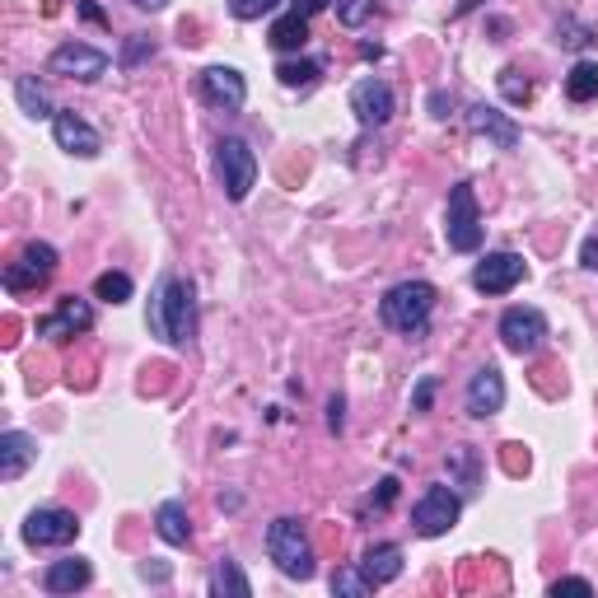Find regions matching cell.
<instances>
[{
	"label": "cell",
	"instance_id": "obj_1",
	"mask_svg": "<svg viewBox=\"0 0 598 598\" xmlns=\"http://www.w3.org/2000/svg\"><path fill=\"white\" fill-rule=\"evenodd\" d=\"M154 337H164L169 346H187L196 332V300H192V281L183 276H160L150 295V314H145Z\"/></svg>",
	"mask_w": 598,
	"mask_h": 598
},
{
	"label": "cell",
	"instance_id": "obj_2",
	"mask_svg": "<svg viewBox=\"0 0 598 598\" xmlns=\"http://www.w3.org/2000/svg\"><path fill=\"white\" fill-rule=\"evenodd\" d=\"M430 314H435V285H426V281L393 285L379 304V318L393 332H403V337H420V332L430 327Z\"/></svg>",
	"mask_w": 598,
	"mask_h": 598
},
{
	"label": "cell",
	"instance_id": "obj_3",
	"mask_svg": "<svg viewBox=\"0 0 598 598\" xmlns=\"http://www.w3.org/2000/svg\"><path fill=\"white\" fill-rule=\"evenodd\" d=\"M267 557L276 561L281 575H291V580H308V575H314V543H308L304 524L295 515H281L267 528Z\"/></svg>",
	"mask_w": 598,
	"mask_h": 598
},
{
	"label": "cell",
	"instance_id": "obj_4",
	"mask_svg": "<svg viewBox=\"0 0 598 598\" xmlns=\"http://www.w3.org/2000/svg\"><path fill=\"white\" fill-rule=\"evenodd\" d=\"M445 239H449L454 253H477V249H482V215H477V192H473V183H458V187L449 192Z\"/></svg>",
	"mask_w": 598,
	"mask_h": 598
},
{
	"label": "cell",
	"instance_id": "obj_5",
	"mask_svg": "<svg viewBox=\"0 0 598 598\" xmlns=\"http://www.w3.org/2000/svg\"><path fill=\"white\" fill-rule=\"evenodd\" d=\"M215 169H220V183H225L230 202H249V192L257 183V154L249 150V141L225 136L215 145Z\"/></svg>",
	"mask_w": 598,
	"mask_h": 598
},
{
	"label": "cell",
	"instance_id": "obj_6",
	"mask_svg": "<svg viewBox=\"0 0 598 598\" xmlns=\"http://www.w3.org/2000/svg\"><path fill=\"white\" fill-rule=\"evenodd\" d=\"M57 272V249L52 243H29L10 267H6V291L10 295H29V291H42Z\"/></svg>",
	"mask_w": 598,
	"mask_h": 598
},
{
	"label": "cell",
	"instance_id": "obj_7",
	"mask_svg": "<svg viewBox=\"0 0 598 598\" xmlns=\"http://www.w3.org/2000/svg\"><path fill=\"white\" fill-rule=\"evenodd\" d=\"M458 515H463L458 491H449V486H426V496H420L416 509H412V524H416L420 538H439L458 524Z\"/></svg>",
	"mask_w": 598,
	"mask_h": 598
},
{
	"label": "cell",
	"instance_id": "obj_8",
	"mask_svg": "<svg viewBox=\"0 0 598 598\" xmlns=\"http://www.w3.org/2000/svg\"><path fill=\"white\" fill-rule=\"evenodd\" d=\"M500 342H505V351H515V356H534V351L547 342L543 308H528V304L505 308L500 314Z\"/></svg>",
	"mask_w": 598,
	"mask_h": 598
},
{
	"label": "cell",
	"instance_id": "obj_9",
	"mask_svg": "<svg viewBox=\"0 0 598 598\" xmlns=\"http://www.w3.org/2000/svg\"><path fill=\"white\" fill-rule=\"evenodd\" d=\"M75 538H80V519L61 505H42L24 519V543L29 547H65Z\"/></svg>",
	"mask_w": 598,
	"mask_h": 598
},
{
	"label": "cell",
	"instance_id": "obj_10",
	"mask_svg": "<svg viewBox=\"0 0 598 598\" xmlns=\"http://www.w3.org/2000/svg\"><path fill=\"white\" fill-rule=\"evenodd\" d=\"M351 113H356L361 126H384L397 113V99H393V84L379 75H365L351 84Z\"/></svg>",
	"mask_w": 598,
	"mask_h": 598
},
{
	"label": "cell",
	"instance_id": "obj_11",
	"mask_svg": "<svg viewBox=\"0 0 598 598\" xmlns=\"http://www.w3.org/2000/svg\"><path fill=\"white\" fill-rule=\"evenodd\" d=\"M48 71L52 75H65V80H99V75H108V52H99V48H90V42H61V48L52 52V61H48Z\"/></svg>",
	"mask_w": 598,
	"mask_h": 598
},
{
	"label": "cell",
	"instance_id": "obj_12",
	"mask_svg": "<svg viewBox=\"0 0 598 598\" xmlns=\"http://www.w3.org/2000/svg\"><path fill=\"white\" fill-rule=\"evenodd\" d=\"M524 276H528V267H524L519 253H486L473 272V285L482 295H509Z\"/></svg>",
	"mask_w": 598,
	"mask_h": 598
},
{
	"label": "cell",
	"instance_id": "obj_13",
	"mask_svg": "<svg viewBox=\"0 0 598 598\" xmlns=\"http://www.w3.org/2000/svg\"><path fill=\"white\" fill-rule=\"evenodd\" d=\"M94 327V308L75 300V295H65L57 300V314L48 318H38V337H48V342H65V337H75V332H90Z\"/></svg>",
	"mask_w": 598,
	"mask_h": 598
},
{
	"label": "cell",
	"instance_id": "obj_14",
	"mask_svg": "<svg viewBox=\"0 0 598 598\" xmlns=\"http://www.w3.org/2000/svg\"><path fill=\"white\" fill-rule=\"evenodd\" d=\"M52 136H57V145L61 150H71V154H80V160H94V154L103 150V136L99 131L84 122L80 113H71V108H57V118H52Z\"/></svg>",
	"mask_w": 598,
	"mask_h": 598
},
{
	"label": "cell",
	"instance_id": "obj_15",
	"mask_svg": "<svg viewBox=\"0 0 598 598\" xmlns=\"http://www.w3.org/2000/svg\"><path fill=\"white\" fill-rule=\"evenodd\" d=\"M202 99L220 113H239L243 99H249V84L234 65H211V71H202Z\"/></svg>",
	"mask_w": 598,
	"mask_h": 598
},
{
	"label": "cell",
	"instance_id": "obj_16",
	"mask_svg": "<svg viewBox=\"0 0 598 598\" xmlns=\"http://www.w3.org/2000/svg\"><path fill=\"white\" fill-rule=\"evenodd\" d=\"M463 403H468V416L486 420V416H496L505 407V374L496 365H482L473 379H468V393H463Z\"/></svg>",
	"mask_w": 598,
	"mask_h": 598
},
{
	"label": "cell",
	"instance_id": "obj_17",
	"mask_svg": "<svg viewBox=\"0 0 598 598\" xmlns=\"http://www.w3.org/2000/svg\"><path fill=\"white\" fill-rule=\"evenodd\" d=\"M468 131H473V136H486L491 145H500V150H515V145H519L515 118L496 113V108H486V103H473V108H468Z\"/></svg>",
	"mask_w": 598,
	"mask_h": 598
},
{
	"label": "cell",
	"instance_id": "obj_18",
	"mask_svg": "<svg viewBox=\"0 0 598 598\" xmlns=\"http://www.w3.org/2000/svg\"><path fill=\"white\" fill-rule=\"evenodd\" d=\"M38 458V439L24 430H6L0 435V482H19L29 473V463Z\"/></svg>",
	"mask_w": 598,
	"mask_h": 598
},
{
	"label": "cell",
	"instance_id": "obj_19",
	"mask_svg": "<svg viewBox=\"0 0 598 598\" xmlns=\"http://www.w3.org/2000/svg\"><path fill=\"white\" fill-rule=\"evenodd\" d=\"M90 580H94V570H90L84 557H61V561H52L48 570H42V589L48 594H75Z\"/></svg>",
	"mask_w": 598,
	"mask_h": 598
},
{
	"label": "cell",
	"instance_id": "obj_20",
	"mask_svg": "<svg viewBox=\"0 0 598 598\" xmlns=\"http://www.w3.org/2000/svg\"><path fill=\"white\" fill-rule=\"evenodd\" d=\"M361 570H365V580H369L374 589H379V585H393L397 575H403V547H397V543H374V547L365 551Z\"/></svg>",
	"mask_w": 598,
	"mask_h": 598
},
{
	"label": "cell",
	"instance_id": "obj_21",
	"mask_svg": "<svg viewBox=\"0 0 598 598\" xmlns=\"http://www.w3.org/2000/svg\"><path fill=\"white\" fill-rule=\"evenodd\" d=\"M154 528H160V538L169 547H187L192 543V519H187V509L179 500H164L160 509H154Z\"/></svg>",
	"mask_w": 598,
	"mask_h": 598
},
{
	"label": "cell",
	"instance_id": "obj_22",
	"mask_svg": "<svg viewBox=\"0 0 598 598\" xmlns=\"http://www.w3.org/2000/svg\"><path fill=\"white\" fill-rule=\"evenodd\" d=\"M211 594H215V598H249V594H253V585H249V575L239 570V561L220 557V561H215V570H211Z\"/></svg>",
	"mask_w": 598,
	"mask_h": 598
},
{
	"label": "cell",
	"instance_id": "obj_23",
	"mask_svg": "<svg viewBox=\"0 0 598 598\" xmlns=\"http://www.w3.org/2000/svg\"><path fill=\"white\" fill-rule=\"evenodd\" d=\"M267 42H272L276 52H300L304 42H308V19L295 14V10H291V14H281L276 24H272V33H267Z\"/></svg>",
	"mask_w": 598,
	"mask_h": 598
},
{
	"label": "cell",
	"instance_id": "obj_24",
	"mask_svg": "<svg viewBox=\"0 0 598 598\" xmlns=\"http://www.w3.org/2000/svg\"><path fill=\"white\" fill-rule=\"evenodd\" d=\"M14 99H19V108L38 122V118H57V108H52V99H48V90L33 80V75H19L14 80Z\"/></svg>",
	"mask_w": 598,
	"mask_h": 598
},
{
	"label": "cell",
	"instance_id": "obj_25",
	"mask_svg": "<svg viewBox=\"0 0 598 598\" xmlns=\"http://www.w3.org/2000/svg\"><path fill=\"white\" fill-rule=\"evenodd\" d=\"M566 99L570 103H589L598 99V61H575L566 75Z\"/></svg>",
	"mask_w": 598,
	"mask_h": 598
},
{
	"label": "cell",
	"instance_id": "obj_26",
	"mask_svg": "<svg viewBox=\"0 0 598 598\" xmlns=\"http://www.w3.org/2000/svg\"><path fill=\"white\" fill-rule=\"evenodd\" d=\"M276 80L285 84V90H308V84L318 80V61H281Z\"/></svg>",
	"mask_w": 598,
	"mask_h": 598
},
{
	"label": "cell",
	"instance_id": "obj_27",
	"mask_svg": "<svg viewBox=\"0 0 598 598\" xmlns=\"http://www.w3.org/2000/svg\"><path fill=\"white\" fill-rule=\"evenodd\" d=\"M94 295L108 300V304H126V300H131V276H126V272H103V276L94 281Z\"/></svg>",
	"mask_w": 598,
	"mask_h": 598
},
{
	"label": "cell",
	"instance_id": "obj_28",
	"mask_svg": "<svg viewBox=\"0 0 598 598\" xmlns=\"http://www.w3.org/2000/svg\"><path fill=\"white\" fill-rule=\"evenodd\" d=\"M374 585L365 580V570H337L332 575V594H342V598H365Z\"/></svg>",
	"mask_w": 598,
	"mask_h": 598
},
{
	"label": "cell",
	"instance_id": "obj_29",
	"mask_svg": "<svg viewBox=\"0 0 598 598\" xmlns=\"http://www.w3.org/2000/svg\"><path fill=\"white\" fill-rule=\"evenodd\" d=\"M500 94H505L509 103H528V99H534V84H528V80L515 71V65H505V71H500Z\"/></svg>",
	"mask_w": 598,
	"mask_h": 598
},
{
	"label": "cell",
	"instance_id": "obj_30",
	"mask_svg": "<svg viewBox=\"0 0 598 598\" xmlns=\"http://www.w3.org/2000/svg\"><path fill=\"white\" fill-rule=\"evenodd\" d=\"M557 42H566V48L580 52V48H589V42H594V29L575 24V19H561V24H557Z\"/></svg>",
	"mask_w": 598,
	"mask_h": 598
},
{
	"label": "cell",
	"instance_id": "obj_31",
	"mask_svg": "<svg viewBox=\"0 0 598 598\" xmlns=\"http://www.w3.org/2000/svg\"><path fill=\"white\" fill-rule=\"evenodd\" d=\"M281 6V0H230V14L234 19H243V24H249V19H262V14H272Z\"/></svg>",
	"mask_w": 598,
	"mask_h": 598
},
{
	"label": "cell",
	"instance_id": "obj_32",
	"mask_svg": "<svg viewBox=\"0 0 598 598\" xmlns=\"http://www.w3.org/2000/svg\"><path fill=\"white\" fill-rule=\"evenodd\" d=\"M145 57H154V42L141 38V33H136V38H126V48H122V65H126V71H136Z\"/></svg>",
	"mask_w": 598,
	"mask_h": 598
},
{
	"label": "cell",
	"instance_id": "obj_33",
	"mask_svg": "<svg viewBox=\"0 0 598 598\" xmlns=\"http://www.w3.org/2000/svg\"><path fill=\"white\" fill-rule=\"evenodd\" d=\"M369 14H374V0H346V6L337 10V19H342L346 29H361Z\"/></svg>",
	"mask_w": 598,
	"mask_h": 598
},
{
	"label": "cell",
	"instance_id": "obj_34",
	"mask_svg": "<svg viewBox=\"0 0 598 598\" xmlns=\"http://www.w3.org/2000/svg\"><path fill=\"white\" fill-rule=\"evenodd\" d=\"M449 468H458L463 473V482H477V454L473 449H458V454H449Z\"/></svg>",
	"mask_w": 598,
	"mask_h": 598
},
{
	"label": "cell",
	"instance_id": "obj_35",
	"mask_svg": "<svg viewBox=\"0 0 598 598\" xmlns=\"http://www.w3.org/2000/svg\"><path fill=\"white\" fill-rule=\"evenodd\" d=\"M430 397H435V379H420L412 393V412H430Z\"/></svg>",
	"mask_w": 598,
	"mask_h": 598
},
{
	"label": "cell",
	"instance_id": "obj_36",
	"mask_svg": "<svg viewBox=\"0 0 598 598\" xmlns=\"http://www.w3.org/2000/svg\"><path fill=\"white\" fill-rule=\"evenodd\" d=\"M551 594H594V585H589V580H580V575H566V580L551 585Z\"/></svg>",
	"mask_w": 598,
	"mask_h": 598
},
{
	"label": "cell",
	"instance_id": "obj_37",
	"mask_svg": "<svg viewBox=\"0 0 598 598\" xmlns=\"http://www.w3.org/2000/svg\"><path fill=\"white\" fill-rule=\"evenodd\" d=\"M393 500H397V482L388 477V482H379V491H374V496H369V505H374V509H388Z\"/></svg>",
	"mask_w": 598,
	"mask_h": 598
},
{
	"label": "cell",
	"instance_id": "obj_38",
	"mask_svg": "<svg viewBox=\"0 0 598 598\" xmlns=\"http://www.w3.org/2000/svg\"><path fill=\"white\" fill-rule=\"evenodd\" d=\"M580 267L598 272V234H589V239H585V249H580Z\"/></svg>",
	"mask_w": 598,
	"mask_h": 598
},
{
	"label": "cell",
	"instance_id": "obj_39",
	"mask_svg": "<svg viewBox=\"0 0 598 598\" xmlns=\"http://www.w3.org/2000/svg\"><path fill=\"white\" fill-rule=\"evenodd\" d=\"M342 412H346V403H342L337 393H332V397H327V426H332V430H342V420H346Z\"/></svg>",
	"mask_w": 598,
	"mask_h": 598
},
{
	"label": "cell",
	"instance_id": "obj_40",
	"mask_svg": "<svg viewBox=\"0 0 598 598\" xmlns=\"http://www.w3.org/2000/svg\"><path fill=\"white\" fill-rule=\"evenodd\" d=\"M318 10H327V0H295V14H318Z\"/></svg>",
	"mask_w": 598,
	"mask_h": 598
},
{
	"label": "cell",
	"instance_id": "obj_41",
	"mask_svg": "<svg viewBox=\"0 0 598 598\" xmlns=\"http://www.w3.org/2000/svg\"><path fill=\"white\" fill-rule=\"evenodd\" d=\"M131 6H136V10H164L169 0H131Z\"/></svg>",
	"mask_w": 598,
	"mask_h": 598
}]
</instances>
